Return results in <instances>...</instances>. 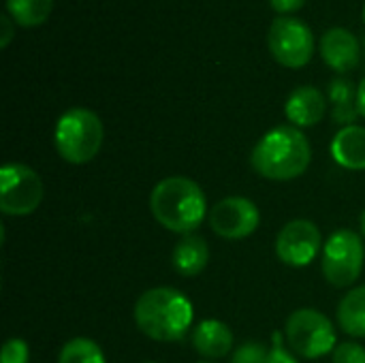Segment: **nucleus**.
Wrapping results in <instances>:
<instances>
[{
    "mask_svg": "<svg viewBox=\"0 0 365 363\" xmlns=\"http://www.w3.org/2000/svg\"><path fill=\"white\" fill-rule=\"evenodd\" d=\"M135 323L143 336L156 342H180L192 327L195 310L190 300L173 287H154L139 295Z\"/></svg>",
    "mask_w": 365,
    "mask_h": 363,
    "instance_id": "obj_1",
    "label": "nucleus"
},
{
    "mask_svg": "<svg viewBox=\"0 0 365 363\" xmlns=\"http://www.w3.org/2000/svg\"><path fill=\"white\" fill-rule=\"evenodd\" d=\"M312 160V148L308 137L287 124L267 131L252 150V169L274 182H289L306 173Z\"/></svg>",
    "mask_w": 365,
    "mask_h": 363,
    "instance_id": "obj_2",
    "label": "nucleus"
},
{
    "mask_svg": "<svg viewBox=\"0 0 365 363\" xmlns=\"http://www.w3.org/2000/svg\"><path fill=\"white\" fill-rule=\"evenodd\" d=\"M150 212L163 229L188 235L203 225L207 199L197 182L184 175H171L154 186Z\"/></svg>",
    "mask_w": 365,
    "mask_h": 363,
    "instance_id": "obj_3",
    "label": "nucleus"
},
{
    "mask_svg": "<svg viewBox=\"0 0 365 363\" xmlns=\"http://www.w3.org/2000/svg\"><path fill=\"white\" fill-rule=\"evenodd\" d=\"M105 128L101 118L86 107H73L64 111L53 131V143L62 160L71 165L90 163L103 148Z\"/></svg>",
    "mask_w": 365,
    "mask_h": 363,
    "instance_id": "obj_4",
    "label": "nucleus"
},
{
    "mask_svg": "<svg viewBox=\"0 0 365 363\" xmlns=\"http://www.w3.org/2000/svg\"><path fill=\"white\" fill-rule=\"evenodd\" d=\"M284 340L299 357L321 359L338 347L334 323L317 308H299L291 312L284 325Z\"/></svg>",
    "mask_w": 365,
    "mask_h": 363,
    "instance_id": "obj_5",
    "label": "nucleus"
},
{
    "mask_svg": "<svg viewBox=\"0 0 365 363\" xmlns=\"http://www.w3.org/2000/svg\"><path fill=\"white\" fill-rule=\"evenodd\" d=\"M365 248L359 233L351 229H340L329 235L323 246L321 267L325 280L336 289H346L357 282L364 270Z\"/></svg>",
    "mask_w": 365,
    "mask_h": 363,
    "instance_id": "obj_6",
    "label": "nucleus"
},
{
    "mask_svg": "<svg viewBox=\"0 0 365 363\" xmlns=\"http://www.w3.org/2000/svg\"><path fill=\"white\" fill-rule=\"evenodd\" d=\"M267 45L274 60L287 68H302L314 56V34L310 26L291 15H280L272 21Z\"/></svg>",
    "mask_w": 365,
    "mask_h": 363,
    "instance_id": "obj_7",
    "label": "nucleus"
},
{
    "mask_svg": "<svg viewBox=\"0 0 365 363\" xmlns=\"http://www.w3.org/2000/svg\"><path fill=\"white\" fill-rule=\"evenodd\" d=\"M43 201V182L38 173L21 163H9L0 169V210L6 216H28Z\"/></svg>",
    "mask_w": 365,
    "mask_h": 363,
    "instance_id": "obj_8",
    "label": "nucleus"
},
{
    "mask_svg": "<svg viewBox=\"0 0 365 363\" xmlns=\"http://www.w3.org/2000/svg\"><path fill=\"white\" fill-rule=\"evenodd\" d=\"M212 231L229 242L250 237L261 225V212L255 201L246 197L220 199L207 214Z\"/></svg>",
    "mask_w": 365,
    "mask_h": 363,
    "instance_id": "obj_9",
    "label": "nucleus"
},
{
    "mask_svg": "<svg viewBox=\"0 0 365 363\" xmlns=\"http://www.w3.org/2000/svg\"><path fill=\"white\" fill-rule=\"evenodd\" d=\"M323 250V235L312 220L297 218L282 227L276 237V257L289 267L310 265Z\"/></svg>",
    "mask_w": 365,
    "mask_h": 363,
    "instance_id": "obj_10",
    "label": "nucleus"
},
{
    "mask_svg": "<svg viewBox=\"0 0 365 363\" xmlns=\"http://www.w3.org/2000/svg\"><path fill=\"white\" fill-rule=\"evenodd\" d=\"M321 56L331 71L344 75L357 68L361 47H359L357 36L351 30L334 26L321 36Z\"/></svg>",
    "mask_w": 365,
    "mask_h": 363,
    "instance_id": "obj_11",
    "label": "nucleus"
},
{
    "mask_svg": "<svg viewBox=\"0 0 365 363\" xmlns=\"http://www.w3.org/2000/svg\"><path fill=\"white\" fill-rule=\"evenodd\" d=\"M325 111H327V98L314 86L295 88L284 105V116L295 128L317 126L325 118Z\"/></svg>",
    "mask_w": 365,
    "mask_h": 363,
    "instance_id": "obj_12",
    "label": "nucleus"
},
{
    "mask_svg": "<svg viewBox=\"0 0 365 363\" xmlns=\"http://www.w3.org/2000/svg\"><path fill=\"white\" fill-rule=\"evenodd\" d=\"M190 342L203 359H222L233 349V332L218 319H205L192 329Z\"/></svg>",
    "mask_w": 365,
    "mask_h": 363,
    "instance_id": "obj_13",
    "label": "nucleus"
},
{
    "mask_svg": "<svg viewBox=\"0 0 365 363\" xmlns=\"http://www.w3.org/2000/svg\"><path fill=\"white\" fill-rule=\"evenodd\" d=\"M331 156L334 160L349 171L365 169V128L351 124L342 126L331 139Z\"/></svg>",
    "mask_w": 365,
    "mask_h": 363,
    "instance_id": "obj_14",
    "label": "nucleus"
},
{
    "mask_svg": "<svg viewBox=\"0 0 365 363\" xmlns=\"http://www.w3.org/2000/svg\"><path fill=\"white\" fill-rule=\"evenodd\" d=\"M171 263H173V270L180 276H186V278L199 276L210 263V246H207V242L201 235H195V233L182 235V240L175 244V248L171 252Z\"/></svg>",
    "mask_w": 365,
    "mask_h": 363,
    "instance_id": "obj_15",
    "label": "nucleus"
},
{
    "mask_svg": "<svg viewBox=\"0 0 365 363\" xmlns=\"http://www.w3.org/2000/svg\"><path fill=\"white\" fill-rule=\"evenodd\" d=\"M338 325L353 338H365V285L351 289L338 304Z\"/></svg>",
    "mask_w": 365,
    "mask_h": 363,
    "instance_id": "obj_16",
    "label": "nucleus"
},
{
    "mask_svg": "<svg viewBox=\"0 0 365 363\" xmlns=\"http://www.w3.org/2000/svg\"><path fill=\"white\" fill-rule=\"evenodd\" d=\"M329 101H331V118L336 124L351 126L357 120L359 107H357V90L353 81L342 77L334 79L329 83Z\"/></svg>",
    "mask_w": 365,
    "mask_h": 363,
    "instance_id": "obj_17",
    "label": "nucleus"
},
{
    "mask_svg": "<svg viewBox=\"0 0 365 363\" xmlns=\"http://www.w3.org/2000/svg\"><path fill=\"white\" fill-rule=\"evenodd\" d=\"M53 0H6V13L21 28H36L51 15Z\"/></svg>",
    "mask_w": 365,
    "mask_h": 363,
    "instance_id": "obj_18",
    "label": "nucleus"
},
{
    "mask_svg": "<svg viewBox=\"0 0 365 363\" xmlns=\"http://www.w3.org/2000/svg\"><path fill=\"white\" fill-rule=\"evenodd\" d=\"M58 363H107V359L103 349L94 340L73 338L62 347Z\"/></svg>",
    "mask_w": 365,
    "mask_h": 363,
    "instance_id": "obj_19",
    "label": "nucleus"
},
{
    "mask_svg": "<svg viewBox=\"0 0 365 363\" xmlns=\"http://www.w3.org/2000/svg\"><path fill=\"white\" fill-rule=\"evenodd\" d=\"M269 349H265L263 342H244L231 357V363H267Z\"/></svg>",
    "mask_w": 365,
    "mask_h": 363,
    "instance_id": "obj_20",
    "label": "nucleus"
},
{
    "mask_svg": "<svg viewBox=\"0 0 365 363\" xmlns=\"http://www.w3.org/2000/svg\"><path fill=\"white\" fill-rule=\"evenodd\" d=\"M28 359H30V349L21 338H9L2 344L0 363H28Z\"/></svg>",
    "mask_w": 365,
    "mask_h": 363,
    "instance_id": "obj_21",
    "label": "nucleus"
},
{
    "mask_svg": "<svg viewBox=\"0 0 365 363\" xmlns=\"http://www.w3.org/2000/svg\"><path fill=\"white\" fill-rule=\"evenodd\" d=\"M334 363H365V349L359 342H342L334 349Z\"/></svg>",
    "mask_w": 365,
    "mask_h": 363,
    "instance_id": "obj_22",
    "label": "nucleus"
},
{
    "mask_svg": "<svg viewBox=\"0 0 365 363\" xmlns=\"http://www.w3.org/2000/svg\"><path fill=\"white\" fill-rule=\"evenodd\" d=\"M267 363H299L289 353L282 332H274V336H272V349L267 355Z\"/></svg>",
    "mask_w": 365,
    "mask_h": 363,
    "instance_id": "obj_23",
    "label": "nucleus"
},
{
    "mask_svg": "<svg viewBox=\"0 0 365 363\" xmlns=\"http://www.w3.org/2000/svg\"><path fill=\"white\" fill-rule=\"evenodd\" d=\"M308 0H269L272 9L278 11L280 15H289V13H295L299 11Z\"/></svg>",
    "mask_w": 365,
    "mask_h": 363,
    "instance_id": "obj_24",
    "label": "nucleus"
},
{
    "mask_svg": "<svg viewBox=\"0 0 365 363\" xmlns=\"http://www.w3.org/2000/svg\"><path fill=\"white\" fill-rule=\"evenodd\" d=\"M0 21H2V39H0V47L4 49V47H9V43H11V39H13V32H15L13 28H15L17 24L11 19V15H9V13H4Z\"/></svg>",
    "mask_w": 365,
    "mask_h": 363,
    "instance_id": "obj_25",
    "label": "nucleus"
},
{
    "mask_svg": "<svg viewBox=\"0 0 365 363\" xmlns=\"http://www.w3.org/2000/svg\"><path fill=\"white\" fill-rule=\"evenodd\" d=\"M357 107H359V116L365 118V77L361 79L359 88H357Z\"/></svg>",
    "mask_w": 365,
    "mask_h": 363,
    "instance_id": "obj_26",
    "label": "nucleus"
},
{
    "mask_svg": "<svg viewBox=\"0 0 365 363\" xmlns=\"http://www.w3.org/2000/svg\"><path fill=\"white\" fill-rule=\"evenodd\" d=\"M359 227H361V235L365 237V210L364 214H361V220H359Z\"/></svg>",
    "mask_w": 365,
    "mask_h": 363,
    "instance_id": "obj_27",
    "label": "nucleus"
},
{
    "mask_svg": "<svg viewBox=\"0 0 365 363\" xmlns=\"http://www.w3.org/2000/svg\"><path fill=\"white\" fill-rule=\"evenodd\" d=\"M197 363H216V362H197Z\"/></svg>",
    "mask_w": 365,
    "mask_h": 363,
    "instance_id": "obj_28",
    "label": "nucleus"
},
{
    "mask_svg": "<svg viewBox=\"0 0 365 363\" xmlns=\"http://www.w3.org/2000/svg\"><path fill=\"white\" fill-rule=\"evenodd\" d=\"M364 21H365V6H364Z\"/></svg>",
    "mask_w": 365,
    "mask_h": 363,
    "instance_id": "obj_29",
    "label": "nucleus"
},
{
    "mask_svg": "<svg viewBox=\"0 0 365 363\" xmlns=\"http://www.w3.org/2000/svg\"><path fill=\"white\" fill-rule=\"evenodd\" d=\"M143 363H154V362H143Z\"/></svg>",
    "mask_w": 365,
    "mask_h": 363,
    "instance_id": "obj_30",
    "label": "nucleus"
}]
</instances>
